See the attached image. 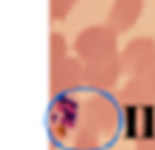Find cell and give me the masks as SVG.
I'll use <instances>...</instances> for the list:
<instances>
[{"label":"cell","mask_w":155,"mask_h":150,"mask_svg":"<svg viewBox=\"0 0 155 150\" xmlns=\"http://www.w3.org/2000/svg\"><path fill=\"white\" fill-rule=\"evenodd\" d=\"M121 116H124V109L119 97H114L111 92H90L82 99L80 128L107 140L121 128Z\"/></svg>","instance_id":"obj_1"},{"label":"cell","mask_w":155,"mask_h":150,"mask_svg":"<svg viewBox=\"0 0 155 150\" xmlns=\"http://www.w3.org/2000/svg\"><path fill=\"white\" fill-rule=\"evenodd\" d=\"M82 102L75 94H51V104L46 111V126L53 140H73L80 128Z\"/></svg>","instance_id":"obj_2"},{"label":"cell","mask_w":155,"mask_h":150,"mask_svg":"<svg viewBox=\"0 0 155 150\" xmlns=\"http://www.w3.org/2000/svg\"><path fill=\"white\" fill-rule=\"evenodd\" d=\"M116 36L107 24H92L85 27L75 39V56L82 63H92L107 56L116 53Z\"/></svg>","instance_id":"obj_3"},{"label":"cell","mask_w":155,"mask_h":150,"mask_svg":"<svg viewBox=\"0 0 155 150\" xmlns=\"http://www.w3.org/2000/svg\"><path fill=\"white\" fill-rule=\"evenodd\" d=\"M121 68L126 77H148L155 68V39L150 36H136L131 39L121 51Z\"/></svg>","instance_id":"obj_4"},{"label":"cell","mask_w":155,"mask_h":150,"mask_svg":"<svg viewBox=\"0 0 155 150\" xmlns=\"http://www.w3.org/2000/svg\"><path fill=\"white\" fill-rule=\"evenodd\" d=\"M51 94H75L80 87H85V63L78 56H68L61 63L51 65L48 73Z\"/></svg>","instance_id":"obj_5"},{"label":"cell","mask_w":155,"mask_h":150,"mask_svg":"<svg viewBox=\"0 0 155 150\" xmlns=\"http://www.w3.org/2000/svg\"><path fill=\"white\" fill-rule=\"evenodd\" d=\"M121 75H124V68H121L119 53L85 63V87H90L92 92H109Z\"/></svg>","instance_id":"obj_6"},{"label":"cell","mask_w":155,"mask_h":150,"mask_svg":"<svg viewBox=\"0 0 155 150\" xmlns=\"http://www.w3.org/2000/svg\"><path fill=\"white\" fill-rule=\"evenodd\" d=\"M143 7H145V0H114L109 12H107L104 24L114 34H124L140 19Z\"/></svg>","instance_id":"obj_7"},{"label":"cell","mask_w":155,"mask_h":150,"mask_svg":"<svg viewBox=\"0 0 155 150\" xmlns=\"http://www.w3.org/2000/svg\"><path fill=\"white\" fill-rule=\"evenodd\" d=\"M116 97L121 106H155V90L148 77H126Z\"/></svg>","instance_id":"obj_8"},{"label":"cell","mask_w":155,"mask_h":150,"mask_svg":"<svg viewBox=\"0 0 155 150\" xmlns=\"http://www.w3.org/2000/svg\"><path fill=\"white\" fill-rule=\"evenodd\" d=\"M63 58H68V41H65L63 34L51 31V34H48V63L56 65V63H61Z\"/></svg>","instance_id":"obj_9"},{"label":"cell","mask_w":155,"mask_h":150,"mask_svg":"<svg viewBox=\"0 0 155 150\" xmlns=\"http://www.w3.org/2000/svg\"><path fill=\"white\" fill-rule=\"evenodd\" d=\"M73 5H75V0H48V17L53 22L56 19H63L73 10Z\"/></svg>","instance_id":"obj_10"},{"label":"cell","mask_w":155,"mask_h":150,"mask_svg":"<svg viewBox=\"0 0 155 150\" xmlns=\"http://www.w3.org/2000/svg\"><path fill=\"white\" fill-rule=\"evenodd\" d=\"M148 82H150V85H153V90H155V68L150 70V75H148Z\"/></svg>","instance_id":"obj_11"},{"label":"cell","mask_w":155,"mask_h":150,"mask_svg":"<svg viewBox=\"0 0 155 150\" xmlns=\"http://www.w3.org/2000/svg\"><path fill=\"white\" fill-rule=\"evenodd\" d=\"M68 150H75V148H68Z\"/></svg>","instance_id":"obj_12"}]
</instances>
